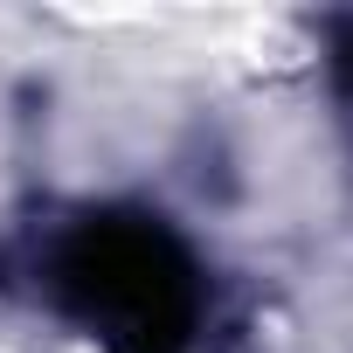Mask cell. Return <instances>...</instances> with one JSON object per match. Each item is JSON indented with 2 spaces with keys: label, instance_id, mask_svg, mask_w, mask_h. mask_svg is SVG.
<instances>
[{
  "label": "cell",
  "instance_id": "cell-1",
  "mask_svg": "<svg viewBox=\"0 0 353 353\" xmlns=\"http://www.w3.org/2000/svg\"><path fill=\"white\" fill-rule=\"evenodd\" d=\"M49 298L104 353H188L201 270L159 215H83L49 256Z\"/></svg>",
  "mask_w": 353,
  "mask_h": 353
},
{
  "label": "cell",
  "instance_id": "cell-2",
  "mask_svg": "<svg viewBox=\"0 0 353 353\" xmlns=\"http://www.w3.org/2000/svg\"><path fill=\"white\" fill-rule=\"evenodd\" d=\"M332 77H339V97L353 104V21H332Z\"/></svg>",
  "mask_w": 353,
  "mask_h": 353
}]
</instances>
